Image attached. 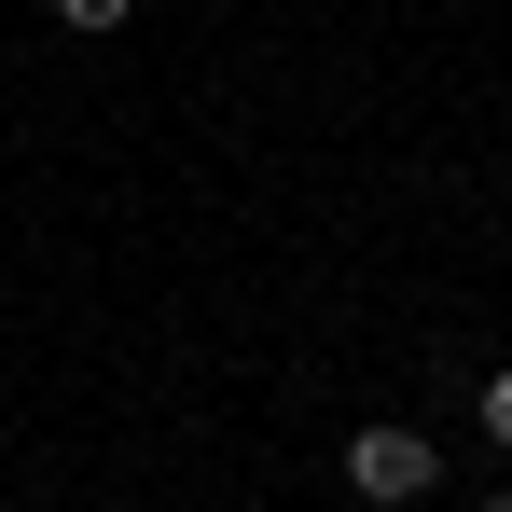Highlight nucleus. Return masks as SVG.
<instances>
[{
    "label": "nucleus",
    "mask_w": 512,
    "mask_h": 512,
    "mask_svg": "<svg viewBox=\"0 0 512 512\" xmlns=\"http://www.w3.org/2000/svg\"><path fill=\"white\" fill-rule=\"evenodd\" d=\"M346 485H360L374 512H416L429 485H443V443L402 429V416H374V429H346Z\"/></svg>",
    "instance_id": "obj_1"
},
{
    "label": "nucleus",
    "mask_w": 512,
    "mask_h": 512,
    "mask_svg": "<svg viewBox=\"0 0 512 512\" xmlns=\"http://www.w3.org/2000/svg\"><path fill=\"white\" fill-rule=\"evenodd\" d=\"M471 512H512V485H485V499H471Z\"/></svg>",
    "instance_id": "obj_4"
},
{
    "label": "nucleus",
    "mask_w": 512,
    "mask_h": 512,
    "mask_svg": "<svg viewBox=\"0 0 512 512\" xmlns=\"http://www.w3.org/2000/svg\"><path fill=\"white\" fill-rule=\"evenodd\" d=\"M125 14H139V0H56V28H84V42H97V28H125Z\"/></svg>",
    "instance_id": "obj_3"
},
{
    "label": "nucleus",
    "mask_w": 512,
    "mask_h": 512,
    "mask_svg": "<svg viewBox=\"0 0 512 512\" xmlns=\"http://www.w3.org/2000/svg\"><path fill=\"white\" fill-rule=\"evenodd\" d=\"M471 416H485V443H499V457H512V360H499V374H485V388H471Z\"/></svg>",
    "instance_id": "obj_2"
}]
</instances>
